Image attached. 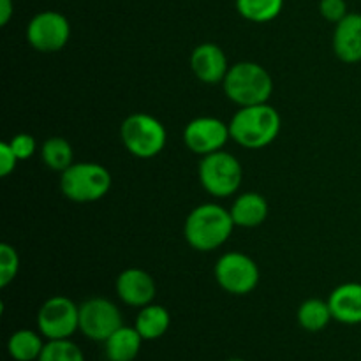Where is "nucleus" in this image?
I'll return each mask as SVG.
<instances>
[{"mask_svg":"<svg viewBox=\"0 0 361 361\" xmlns=\"http://www.w3.org/2000/svg\"><path fill=\"white\" fill-rule=\"evenodd\" d=\"M235 229L231 212L217 203H204L194 208L183 224L187 243L197 252H210L224 245Z\"/></svg>","mask_w":361,"mask_h":361,"instance_id":"f257e3e1","label":"nucleus"},{"mask_svg":"<svg viewBox=\"0 0 361 361\" xmlns=\"http://www.w3.org/2000/svg\"><path fill=\"white\" fill-rule=\"evenodd\" d=\"M282 120L277 109L268 102L256 106H245L235 113L229 122L231 140L249 150L264 148L277 140Z\"/></svg>","mask_w":361,"mask_h":361,"instance_id":"f03ea898","label":"nucleus"},{"mask_svg":"<svg viewBox=\"0 0 361 361\" xmlns=\"http://www.w3.org/2000/svg\"><path fill=\"white\" fill-rule=\"evenodd\" d=\"M222 87L229 101L245 108L268 102L274 92V80L259 63L238 62L229 67Z\"/></svg>","mask_w":361,"mask_h":361,"instance_id":"7ed1b4c3","label":"nucleus"},{"mask_svg":"<svg viewBox=\"0 0 361 361\" xmlns=\"http://www.w3.org/2000/svg\"><path fill=\"white\" fill-rule=\"evenodd\" d=\"M111 173L99 162H74L60 173V190L74 203H94L111 189Z\"/></svg>","mask_w":361,"mask_h":361,"instance_id":"20e7f679","label":"nucleus"},{"mask_svg":"<svg viewBox=\"0 0 361 361\" xmlns=\"http://www.w3.org/2000/svg\"><path fill=\"white\" fill-rule=\"evenodd\" d=\"M120 140L134 157L154 159L164 150L168 133L155 116L148 113H133L120 126Z\"/></svg>","mask_w":361,"mask_h":361,"instance_id":"39448f33","label":"nucleus"},{"mask_svg":"<svg viewBox=\"0 0 361 361\" xmlns=\"http://www.w3.org/2000/svg\"><path fill=\"white\" fill-rule=\"evenodd\" d=\"M197 175L208 194L214 197H229L242 185L243 169L235 155L219 150L201 159Z\"/></svg>","mask_w":361,"mask_h":361,"instance_id":"423d86ee","label":"nucleus"},{"mask_svg":"<svg viewBox=\"0 0 361 361\" xmlns=\"http://www.w3.org/2000/svg\"><path fill=\"white\" fill-rule=\"evenodd\" d=\"M37 330L46 341H63L80 331V305L63 295L46 300L37 312Z\"/></svg>","mask_w":361,"mask_h":361,"instance_id":"0eeeda50","label":"nucleus"},{"mask_svg":"<svg viewBox=\"0 0 361 361\" xmlns=\"http://www.w3.org/2000/svg\"><path fill=\"white\" fill-rule=\"evenodd\" d=\"M215 279L226 293L235 296L250 295L259 284L256 261L243 252H226L215 263Z\"/></svg>","mask_w":361,"mask_h":361,"instance_id":"6e6552de","label":"nucleus"},{"mask_svg":"<svg viewBox=\"0 0 361 361\" xmlns=\"http://www.w3.org/2000/svg\"><path fill=\"white\" fill-rule=\"evenodd\" d=\"M120 326L122 312L108 298H88L80 305V331L92 342L104 344Z\"/></svg>","mask_w":361,"mask_h":361,"instance_id":"1a4fd4ad","label":"nucleus"},{"mask_svg":"<svg viewBox=\"0 0 361 361\" xmlns=\"http://www.w3.org/2000/svg\"><path fill=\"white\" fill-rule=\"evenodd\" d=\"M71 23L62 13L42 11L27 25V41L35 51L56 53L69 42Z\"/></svg>","mask_w":361,"mask_h":361,"instance_id":"9d476101","label":"nucleus"},{"mask_svg":"<svg viewBox=\"0 0 361 361\" xmlns=\"http://www.w3.org/2000/svg\"><path fill=\"white\" fill-rule=\"evenodd\" d=\"M229 140H231L229 123L222 122L217 116H197L190 120L183 129L185 147L201 157L222 150Z\"/></svg>","mask_w":361,"mask_h":361,"instance_id":"9b49d317","label":"nucleus"},{"mask_svg":"<svg viewBox=\"0 0 361 361\" xmlns=\"http://www.w3.org/2000/svg\"><path fill=\"white\" fill-rule=\"evenodd\" d=\"M116 295L126 305L147 307L154 303L155 295H157V284L154 277L148 271L141 268H127L116 279Z\"/></svg>","mask_w":361,"mask_h":361,"instance_id":"f8f14e48","label":"nucleus"},{"mask_svg":"<svg viewBox=\"0 0 361 361\" xmlns=\"http://www.w3.org/2000/svg\"><path fill=\"white\" fill-rule=\"evenodd\" d=\"M228 56L221 46L214 42H203L196 46L190 55V69L194 76L204 85L222 83L229 71Z\"/></svg>","mask_w":361,"mask_h":361,"instance_id":"ddd939ff","label":"nucleus"},{"mask_svg":"<svg viewBox=\"0 0 361 361\" xmlns=\"http://www.w3.org/2000/svg\"><path fill=\"white\" fill-rule=\"evenodd\" d=\"M334 51L345 63L361 62V14L349 13L335 25Z\"/></svg>","mask_w":361,"mask_h":361,"instance_id":"4468645a","label":"nucleus"},{"mask_svg":"<svg viewBox=\"0 0 361 361\" xmlns=\"http://www.w3.org/2000/svg\"><path fill=\"white\" fill-rule=\"evenodd\" d=\"M331 316L335 321L348 326L361 324V284L345 282L335 288L328 296Z\"/></svg>","mask_w":361,"mask_h":361,"instance_id":"2eb2a0df","label":"nucleus"},{"mask_svg":"<svg viewBox=\"0 0 361 361\" xmlns=\"http://www.w3.org/2000/svg\"><path fill=\"white\" fill-rule=\"evenodd\" d=\"M229 212H231L235 226L252 229L267 221L270 207H268V201L264 200V196H261L259 192H245L236 197Z\"/></svg>","mask_w":361,"mask_h":361,"instance_id":"dca6fc26","label":"nucleus"},{"mask_svg":"<svg viewBox=\"0 0 361 361\" xmlns=\"http://www.w3.org/2000/svg\"><path fill=\"white\" fill-rule=\"evenodd\" d=\"M143 337L134 326H120L104 342V356L108 361H134L143 345Z\"/></svg>","mask_w":361,"mask_h":361,"instance_id":"f3484780","label":"nucleus"},{"mask_svg":"<svg viewBox=\"0 0 361 361\" xmlns=\"http://www.w3.org/2000/svg\"><path fill=\"white\" fill-rule=\"evenodd\" d=\"M169 326H171V316H169L168 309L157 305V303L141 307L136 321H134V328L143 337V341H157V338L164 337Z\"/></svg>","mask_w":361,"mask_h":361,"instance_id":"a211bd4d","label":"nucleus"},{"mask_svg":"<svg viewBox=\"0 0 361 361\" xmlns=\"http://www.w3.org/2000/svg\"><path fill=\"white\" fill-rule=\"evenodd\" d=\"M46 338L34 330H18L7 341V353L14 361H37L44 349Z\"/></svg>","mask_w":361,"mask_h":361,"instance_id":"6ab92c4d","label":"nucleus"},{"mask_svg":"<svg viewBox=\"0 0 361 361\" xmlns=\"http://www.w3.org/2000/svg\"><path fill=\"white\" fill-rule=\"evenodd\" d=\"M296 319H298V324L303 330L310 331V334H317V331L324 330L330 324L334 316H331L328 300L324 302L321 298H309L298 307Z\"/></svg>","mask_w":361,"mask_h":361,"instance_id":"aec40b11","label":"nucleus"},{"mask_svg":"<svg viewBox=\"0 0 361 361\" xmlns=\"http://www.w3.org/2000/svg\"><path fill=\"white\" fill-rule=\"evenodd\" d=\"M41 155L44 164L48 166L51 171L63 173L69 166L74 164V152L73 145L66 140V137L53 136L42 143Z\"/></svg>","mask_w":361,"mask_h":361,"instance_id":"412c9836","label":"nucleus"},{"mask_svg":"<svg viewBox=\"0 0 361 361\" xmlns=\"http://www.w3.org/2000/svg\"><path fill=\"white\" fill-rule=\"evenodd\" d=\"M284 0H236V11L252 23H268L282 13Z\"/></svg>","mask_w":361,"mask_h":361,"instance_id":"4be33fe9","label":"nucleus"},{"mask_svg":"<svg viewBox=\"0 0 361 361\" xmlns=\"http://www.w3.org/2000/svg\"><path fill=\"white\" fill-rule=\"evenodd\" d=\"M37 361H85V355L80 345L74 344L71 338L46 341L44 349Z\"/></svg>","mask_w":361,"mask_h":361,"instance_id":"5701e85b","label":"nucleus"},{"mask_svg":"<svg viewBox=\"0 0 361 361\" xmlns=\"http://www.w3.org/2000/svg\"><path fill=\"white\" fill-rule=\"evenodd\" d=\"M20 270V256L9 243H0V288H7Z\"/></svg>","mask_w":361,"mask_h":361,"instance_id":"b1692460","label":"nucleus"},{"mask_svg":"<svg viewBox=\"0 0 361 361\" xmlns=\"http://www.w3.org/2000/svg\"><path fill=\"white\" fill-rule=\"evenodd\" d=\"M9 145L20 161H27V159H30L32 155L35 154V150H37L35 137L32 136V134H27V133H20V134H16V136L11 137Z\"/></svg>","mask_w":361,"mask_h":361,"instance_id":"393cba45","label":"nucleus"},{"mask_svg":"<svg viewBox=\"0 0 361 361\" xmlns=\"http://www.w3.org/2000/svg\"><path fill=\"white\" fill-rule=\"evenodd\" d=\"M319 14L330 23L337 25L348 16V4L345 0H319Z\"/></svg>","mask_w":361,"mask_h":361,"instance_id":"a878e982","label":"nucleus"},{"mask_svg":"<svg viewBox=\"0 0 361 361\" xmlns=\"http://www.w3.org/2000/svg\"><path fill=\"white\" fill-rule=\"evenodd\" d=\"M20 162V159L16 157V154L11 148L9 141H2L0 143V175L6 178L11 173L16 169V164Z\"/></svg>","mask_w":361,"mask_h":361,"instance_id":"bb28decb","label":"nucleus"},{"mask_svg":"<svg viewBox=\"0 0 361 361\" xmlns=\"http://www.w3.org/2000/svg\"><path fill=\"white\" fill-rule=\"evenodd\" d=\"M14 14L13 0H0V25L6 27Z\"/></svg>","mask_w":361,"mask_h":361,"instance_id":"cd10ccee","label":"nucleus"},{"mask_svg":"<svg viewBox=\"0 0 361 361\" xmlns=\"http://www.w3.org/2000/svg\"><path fill=\"white\" fill-rule=\"evenodd\" d=\"M228 361H245V360H242V358H231V360H228Z\"/></svg>","mask_w":361,"mask_h":361,"instance_id":"c85d7f7f","label":"nucleus"}]
</instances>
